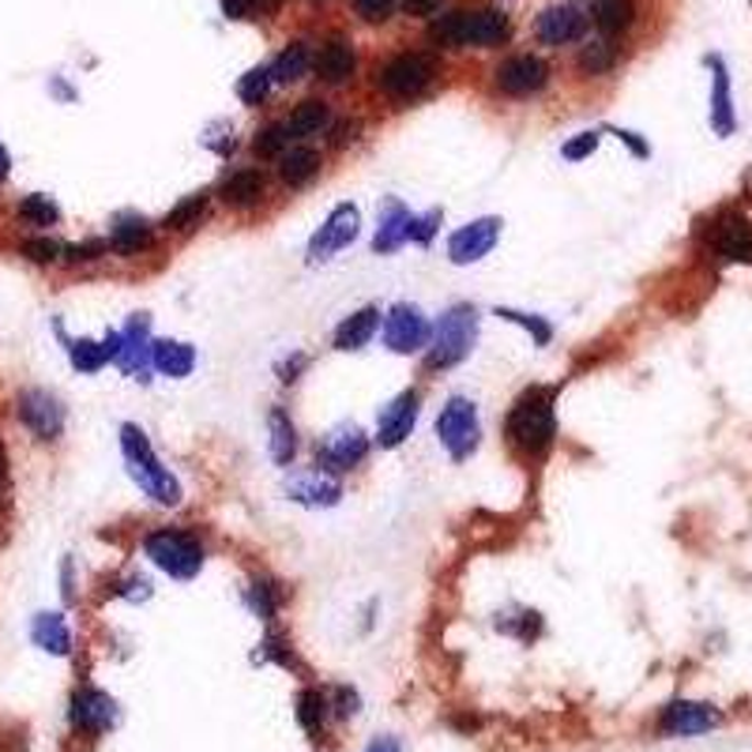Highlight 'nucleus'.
I'll return each mask as SVG.
<instances>
[{"label": "nucleus", "instance_id": "nucleus-1", "mask_svg": "<svg viewBox=\"0 0 752 752\" xmlns=\"http://www.w3.org/2000/svg\"><path fill=\"white\" fill-rule=\"evenodd\" d=\"M512 448L524 451V456H546L557 437V414H553V392L550 388H530L516 400V406L508 411L504 422Z\"/></svg>", "mask_w": 752, "mask_h": 752}, {"label": "nucleus", "instance_id": "nucleus-2", "mask_svg": "<svg viewBox=\"0 0 752 752\" xmlns=\"http://www.w3.org/2000/svg\"><path fill=\"white\" fill-rule=\"evenodd\" d=\"M121 451H125L132 482H136L150 501L166 504V508L181 504V482L170 474V467H162V459L155 456V448H150L144 429H139V426H121Z\"/></svg>", "mask_w": 752, "mask_h": 752}, {"label": "nucleus", "instance_id": "nucleus-3", "mask_svg": "<svg viewBox=\"0 0 752 752\" xmlns=\"http://www.w3.org/2000/svg\"><path fill=\"white\" fill-rule=\"evenodd\" d=\"M508 34V15L497 12V8H478V12H451L440 15L433 23V38L440 46H478V49H490Z\"/></svg>", "mask_w": 752, "mask_h": 752}, {"label": "nucleus", "instance_id": "nucleus-4", "mask_svg": "<svg viewBox=\"0 0 752 752\" xmlns=\"http://www.w3.org/2000/svg\"><path fill=\"white\" fill-rule=\"evenodd\" d=\"M478 343V308L474 305H451L429 335V369H451L474 350Z\"/></svg>", "mask_w": 752, "mask_h": 752}, {"label": "nucleus", "instance_id": "nucleus-5", "mask_svg": "<svg viewBox=\"0 0 752 752\" xmlns=\"http://www.w3.org/2000/svg\"><path fill=\"white\" fill-rule=\"evenodd\" d=\"M144 553L170 580H197L203 569V546L177 527H158L144 538Z\"/></svg>", "mask_w": 752, "mask_h": 752}, {"label": "nucleus", "instance_id": "nucleus-6", "mask_svg": "<svg viewBox=\"0 0 752 752\" xmlns=\"http://www.w3.org/2000/svg\"><path fill=\"white\" fill-rule=\"evenodd\" d=\"M437 440L456 463L471 459L482 440V426H478V406L463 395H451L437 414Z\"/></svg>", "mask_w": 752, "mask_h": 752}, {"label": "nucleus", "instance_id": "nucleus-7", "mask_svg": "<svg viewBox=\"0 0 752 752\" xmlns=\"http://www.w3.org/2000/svg\"><path fill=\"white\" fill-rule=\"evenodd\" d=\"M433 324L418 305H392L384 313V347L395 353H418L429 347Z\"/></svg>", "mask_w": 752, "mask_h": 752}, {"label": "nucleus", "instance_id": "nucleus-8", "mask_svg": "<svg viewBox=\"0 0 752 752\" xmlns=\"http://www.w3.org/2000/svg\"><path fill=\"white\" fill-rule=\"evenodd\" d=\"M429 79H433V65L426 57H418V53H400V57H392L377 72L380 91L392 94V99H418L429 87Z\"/></svg>", "mask_w": 752, "mask_h": 752}, {"label": "nucleus", "instance_id": "nucleus-9", "mask_svg": "<svg viewBox=\"0 0 752 752\" xmlns=\"http://www.w3.org/2000/svg\"><path fill=\"white\" fill-rule=\"evenodd\" d=\"M358 229H361V211L353 207V203H339V207L324 218V226L313 234V242H308V263L332 260L335 252H343L353 237H358Z\"/></svg>", "mask_w": 752, "mask_h": 752}, {"label": "nucleus", "instance_id": "nucleus-10", "mask_svg": "<svg viewBox=\"0 0 752 752\" xmlns=\"http://www.w3.org/2000/svg\"><path fill=\"white\" fill-rule=\"evenodd\" d=\"M15 414L38 440H57L60 429H65V406H60L57 395L42 392V388H26L15 400Z\"/></svg>", "mask_w": 752, "mask_h": 752}, {"label": "nucleus", "instance_id": "nucleus-11", "mask_svg": "<svg viewBox=\"0 0 752 752\" xmlns=\"http://www.w3.org/2000/svg\"><path fill=\"white\" fill-rule=\"evenodd\" d=\"M369 451V437L361 433L358 426H350V422H343V426H335L327 437L316 445V459H321L324 471H350V467H358L361 459H366Z\"/></svg>", "mask_w": 752, "mask_h": 752}, {"label": "nucleus", "instance_id": "nucleus-12", "mask_svg": "<svg viewBox=\"0 0 752 752\" xmlns=\"http://www.w3.org/2000/svg\"><path fill=\"white\" fill-rule=\"evenodd\" d=\"M497 242H501V218L485 215V218H474V223L459 226L456 234L448 237V256H451V263L467 268V263L485 260Z\"/></svg>", "mask_w": 752, "mask_h": 752}, {"label": "nucleus", "instance_id": "nucleus-13", "mask_svg": "<svg viewBox=\"0 0 752 752\" xmlns=\"http://www.w3.org/2000/svg\"><path fill=\"white\" fill-rule=\"evenodd\" d=\"M719 722H722L719 707L696 704V700H674L659 715V730L666 738H700V733L715 730Z\"/></svg>", "mask_w": 752, "mask_h": 752}, {"label": "nucleus", "instance_id": "nucleus-14", "mask_svg": "<svg viewBox=\"0 0 752 752\" xmlns=\"http://www.w3.org/2000/svg\"><path fill=\"white\" fill-rule=\"evenodd\" d=\"M707 245H711L715 252L722 256V260H733V263H752V223L745 215H719L707 229Z\"/></svg>", "mask_w": 752, "mask_h": 752}, {"label": "nucleus", "instance_id": "nucleus-15", "mask_svg": "<svg viewBox=\"0 0 752 752\" xmlns=\"http://www.w3.org/2000/svg\"><path fill=\"white\" fill-rule=\"evenodd\" d=\"M418 411H422L418 392L395 395V400L388 403L377 418V445L380 448H400L403 440L414 433V426H418Z\"/></svg>", "mask_w": 752, "mask_h": 752}, {"label": "nucleus", "instance_id": "nucleus-16", "mask_svg": "<svg viewBox=\"0 0 752 752\" xmlns=\"http://www.w3.org/2000/svg\"><path fill=\"white\" fill-rule=\"evenodd\" d=\"M68 719L83 733H105L117 722V700L110 693H102V688H76Z\"/></svg>", "mask_w": 752, "mask_h": 752}, {"label": "nucleus", "instance_id": "nucleus-17", "mask_svg": "<svg viewBox=\"0 0 752 752\" xmlns=\"http://www.w3.org/2000/svg\"><path fill=\"white\" fill-rule=\"evenodd\" d=\"M583 31H587V15L580 12V8L572 4H553L546 8L542 15H538L535 23V34L542 46H572V42L583 38Z\"/></svg>", "mask_w": 752, "mask_h": 752}, {"label": "nucleus", "instance_id": "nucleus-18", "mask_svg": "<svg viewBox=\"0 0 752 752\" xmlns=\"http://www.w3.org/2000/svg\"><path fill=\"white\" fill-rule=\"evenodd\" d=\"M546 79H550V68L542 65L538 57H512L504 60L497 68V87L504 94H512V99H527V94H538L546 87Z\"/></svg>", "mask_w": 752, "mask_h": 752}, {"label": "nucleus", "instance_id": "nucleus-19", "mask_svg": "<svg viewBox=\"0 0 752 752\" xmlns=\"http://www.w3.org/2000/svg\"><path fill=\"white\" fill-rule=\"evenodd\" d=\"M117 366L125 369L132 380H147L150 369V321L144 313H136L121 332V353Z\"/></svg>", "mask_w": 752, "mask_h": 752}, {"label": "nucleus", "instance_id": "nucleus-20", "mask_svg": "<svg viewBox=\"0 0 752 752\" xmlns=\"http://www.w3.org/2000/svg\"><path fill=\"white\" fill-rule=\"evenodd\" d=\"M150 369L170 380H184L197 369V347L181 339H155L150 343Z\"/></svg>", "mask_w": 752, "mask_h": 752}, {"label": "nucleus", "instance_id": "nucleus-21", "mask_svg": "<svg viewBox=\"0 0 752 752\" xmlns=\"http://www.w3.org/2000/svg\"><path fill=\"white\" fill-rule=\"evenodd\" d=\"M287 493L298 504H308V508H332V504H339V497H343L339 482H335V478H327V474H321V471H308V474L290 478Z\"/></svg>", "mask_w": 752, "mask_h": 752}, {"label": "nucleus", "instance_id": "nucleus-22", "mask_svg": "<svg viewBox=\"0 0 752 752\" xmlns=\"http://www.w3.org/2000/svg\"><path fill=\"white\" fill-rule=\"evenodd\" d=\"M406 226H411V211L403 207L400 200H384L380 207V223L373 234V252H395L406 245Z\"/></svg>", "mask_w": 752, "mask_h": 752}, {"label": "nucleus", "instance_id": "nucleus-23", "mask_svg": "<svg viewBox=\"0 0 752 752\" xmlns=\"http://www.w3.org/2000/svg\"><path fill=\"white\" fill-rule=\"evenodd\" d=\"M353 65H358V57H353L347 38L324 42L321 53H316V76H321L324 83H332V87L347 83V79L353 76Z\"/></svg>", "mask_w": 752, "mask_h": 752}, {"label": "nucleus", "instance_id": "nucleus-24", "mask_svg": "<svg viewBox=\"0 0 752 752\" xmlns=\"http://www.w3.org/2000/svg\"><path fill=\"white\" fill-rule=\"evenodd\" d=\"M377 327H380V308H373V305L358 308V313L347 316V321L335 327V347H339V350L369 347V339L377 335Z\"/></svg>", "mask_w": 752, "mask_h": 752}, {"label": "nucleus", "instance_id": "nucleus-25", "mask_svg": "<svg viewBox=\"0 0 752 752\" xmlns=\"http://www.w3.org/2000/svg\"><path fill=\"white\" fill-rule=\"evenodd\" d=\"M218 197H223L226 207H237V211L252 207V203H260V197H263V173L260 170L229 173L223 181V189H218Z\"/></svg>", "mask_w": 752, "mask_h": 752}, {"label": "nucleus", "instance_id": "nucleus-26", "mask_svg": "<svg viewBox=\"0 0 752 752\" xmlns=\"http://www.w3.org/2000/svg\"><path fill=\"white\" fill-rule=\"evenodd\" d=\"M31 636L42 651L49 654H72V632H68V621L60 614H38L31 625Z\"/></svg>", "mask_w": 752, "mask_h": 752}, {"label": "nucleus", "instance_id": "nucleus-27", "mask_svg": "<svg viewBox=\"0 0 752 752\" xmlns=\"http://www.w3.org/2000/svg\"><path fill=\"white\" fill-rule=\"evenodd\" d=\"M110 245L117 252H139V249H147L150 245V223L144 215H117L113 218V226H110Z\"/></svg>", "mask_w": 752, "mask_h": 752}, {"label": "nucleus", "instance_id": "nucleus-28", "mask_svg": "<svg viewBox=\"0 0 752 752\" xmlns=\"http://www.w3.org/2000/svg\"><path fill=\"white\" fill-rule=\"evenodd\" d=\"M711 68H715V91H711V128L719 132V136H730L733 132V105H730V76H727V65H722L719 57H711Z\"/></svg>", "mask_w": 752, "mask_h": 752}, {"label": "nucleus", "instance_id": "nucleus-29", "mask_svg": "<svg viewBox=\"0 0 752 752\" xmlns=\"http://www.w3.org/2000/svg\"><path fill=\"white\" fill-rule=\"evenodd\" d=\"M327 121H332V113H327V105L321 99H305L298 105L294 113H290L287 121V136L290 139H308V136H321L327 128Z\"/></svg>", "mask_w": 752, "mask_h": 752}, {"label": "nucleus", "instance_id": "nucleus-30", "mask_svg": "<svg viewBox=\"0 0 752 752\" xmlns=\"http://www.w3.org/2000/svg\"><path fill=\"white\" fill-rule=\"evenodd\" d=\"M268 426H271V459H276L279 467H290L298 456V429L294 422H290V414L276 406V411L268 414Z\"/></svg>", "mask_w": 752, "mask_h": 752}, {"label": "nucleus", "instance_id": "nucleus-31", "mask_svg": "<svg viewBox=\"0 0 752 752\" xmlns=\"http://www.w3.org/2000/svg\"><path fill=\"white\" fill-rule=\"evenodd\" d=\"M316 170H321V155L313 147H290L279 155V177L287 184H305Z\"/></svg>", "mask_w": 752, "mask_h": 752}, {"label": "nucleus", "instance_id": "nucleus-32", "mask_svg": "<svg viewBox=\"0 0 752 752\" xmlns=\"http://www.w3.org/2000/svg\"><path fill=\"white\" fill-rule=\"evenodd\" d=\"M591 15H595V26L602 34H621L636 20V4L632 0H598Z\"/></svg>", "mask_w": 752, "mask_h": 752}, {"label": "nucleus", "instance_id": "nucleus-33", "mask_svg": "<svg viewBox=\"0 0 752 752\" xmlns=\"http://www.w3.org/2000/svg\"><path fill=\"white\" fill-rule=\"evenodd\" d=\"M305 68H308V49H305V42H294V46H287L276 57L271 79H276V83H294V79L305 76Z\"/></svg>", "mask_w": 752, "mask_h": 752}, {"label": "nucleus", "instance_id": "nucleus-34", "mask_svg": "<svg viewBox=\"0 0 752 752\" xmlns=\"http://www.w3.org/2000/svg\"><path fill=\"white\" fill-rule=\"evenodd\" d=\"M327 711H332V700L321 693V688H305V693L298 696V722L305 727L308 733H316L324 727Z\"/></svg>", "mask_w": 752, "mask_h": 752}, {"label": "nucleus", "instance_id": "nucleus-35", "mask_svg": "<svg viewBox=\"0 0 752 752\" xmlns=\"http://www.w3.org/2000/svg\"><path fill=\"white\" fill-rule=\"evenodd\" d=\"M207 192H197V197H189V200H181L177 207L166 215V229H192V226H200V218L207 215Z\"/></svg>", "mask_w": 752, "mask_h": 752}, {"label": "nucleus", "instance_id": "nucleus-36", "mask_svg": "<svg viewBox=\"0 0 752 752\" xmlns=\"http://www.w3.org/2000/svg\"><path fill=\"white\" fill-rule=\"evenodd\" d=\"M271 68H252V72L242 76V83H237V99H242L245 105H260L263 99L271 94Z\"/></svg>", "mask_w": 752, "mask_h": 752}, {"label": "nucleus", "instance_id": "nucleus-37", "mask_svg": "<svg viewBox=\"0 0 752 752\" xmlns=\"http://www.w3.org/2000/svg\"><path fill=\"white\" fill-rule=\"evenodd\" d=\"M20 218L31 226H53L60 218V207L49 197H38V192H34V197L20 200Z\"/></svg>", "mask_w": 752, "mask_h": 752}, {"label": "nucleus", "instance_id": "nucleus-38", "mask_svg": "<svg viewBox=\"0 0 752 752\" xmlns=\"http://www.w3.org/2000/svg\"><path fill=\"white\" fill-rule=\"evenodd\" d=\"M614 60H617V53H614L609 42H591V46H583V53H580V68L587 76L609 72V68H614Z\"/></svg>", "mask_w": 752, "mask_h": 752}, {"label": "nucleus", "instance_id": "nucleus-39", "mask_svg": "<svg viewBox=\"0 0 752 752\" xmlns=\"http://www.w3.org/2000/svg\"><path fill=\"white\" fill-rule=\"evenodd\" d=\"M497 316H504L508 324H519L524 332H530V339L538 343V347H546V343L553 339V327L542 321V316H530V313H519V308H497Z\"/></svg>", "mask_w": 752, "mask_h": 752}, {"label": "nucleus", "instance_id": "nucleus-40", "mask_svg": "<svg viewBox=\"0 0 752 752\" xmlns=\"http://www.w3.org/2000/svg\"><path fill=\"white\" fill-rule=\"evenodd\" d=\"M290 144V136H287V125H268V128H260L256 132V139H252V150L260 158H279L282 150H287Z\"/></svg>", "mask_w": 752, "mask_h": 752}, {"label": "nucleus", "instance_id": "nucleus-41", "mask_svg": "<svg viewBox=\"0 0 752 752\" xmlns=\"http://www.w3.org/2000/svg\"><path fill=\"white\" fill-rule=\"evenodd\" d=\"M249 606H252L256 617H263V621H271V617H276L279 595L271 591V583H260V580L252 583V587H249Z\"/></svg>", "mask_w": 752, "mask_h": 752}, {"label": "nucleus", "instance_id": "nucleus-42", "mask_svg": "<svg viewBox=\"0 0 752 752\" xmlns=\"http://www.w3.org/2000/svg\"><path fill=\"white\" fill-rule=\"evenodd\" d=\"M20 252L26 256V260H34V263H53V260H60V256H65V245L49 242V237H34V242H23Z\"/></svg>", "mask_w": 752, "mask_h": 752}, {"label": "nucleus", "instance_id": "nucleus-43", "mask_svg": "<svg viewBox=\"0 0 752 752\" xmlns=\"http://www.w3.org/2000/svg\"><path fill=\"white\" fill-rule=\"evenodd\" d=\"M437 226H440V211H429V215H411V226H406V242L429 245V237L437 234Z\"/></svg>", "mask_w": 752, "mask_h": 752}, {"label": "nucleus", "instance_id": "nucleus-44", "mask_svg": "<svg viewBox=\"0 0 752 752\" xmlns=\"http://www.w3.org/2000/svg\"><path fill=\"white\" fill-rule=\"evenodd\" d=\"M598 147V132H580L576 139H569V144L561 147V155L569 158V162H583L587 155H595Z\"/></svg>", "mask_w": 752, "mask_h": 752}, {"label": "nucleus", "instance_id": "nucleus-45", "mask_svg": "<svg viewBox=\"0 0 752 752\" xmlns=\"http://www.w3.org/2000/svg\"><path fill=\"white\" fill-rule=\"evenodd\" d=\"M353 8H358V15H361V20H369V23H384L388 15H392L395 0H353Z\"/></svg>", "mask_w": 752, "mask_h": 752}, {"label": "nucleus", "instance_id": "nucleus-46", "mask_svg": "<svg viewBox=\"0 0 752 752\" xmlns=\"http://www.w3.org/2000/svg\"><path fill=\"white\" fill-rule=\"evenodd\" d=\"M105 252L102 242H87V245H65V260H99V256Z\"/></svg>", "mask_w": 752, "mask_h": 752}, {"label": "nucleus", "instance_id": "nucleus-47", "mask_svg": "<svg viewBox=\"0 0 752 752\" xmlns=\"http://www.w3.org/2000/svg\"><path fill=\"white\" fill-rule=\"evenodd\" d=\"M353 711H358V693H353V688H335V715L347 719Z\"/></svg>", "mask_w": 752, "mask_h": 752}, {"label": "nucleus", "instance_id": "nucleus-48", "mask_svg": "<svg viewBox=\"0 0 752 752\" xmlns=\"http://www.w3.org/2000/svg\"><path fill=\"white\" fill-rule=\"evenodd\" d=\"M440 0H403V12L406 15H418V20H429V15H437Z\"/></svg>", "mask_w": 752, "mask_h": 752}, {"label": "nucleus", "instance_id": "nucleus-49", "mask_svg": "<svg viewBox=\"0 0 752 752\" xmlns=\"http://www.w3.org/2000/svg\"><path fill=\"white\" fill-rule=\"evenodd\" d=\"M218 4H223V12L229 20H245V15L252 12V0H218Z\"/></svg>", "mask_w": 752, "mask_h": 752}, {"label": "nucleus", "instance_id": "nucleus-50", "mask_svg": "<svg viewBox=\"0 0 752 752\" xmlns=\"http://www.w3.org/2000/svg\"><path fill=\"white\" fill-rule=\"evenodd\" d=\"M305 366H308V358H305V353H294V361H287V366H282L279 373H282V380H287V384H290V380H298V373H301V369H305Z\"/></svg>", "mask_w": 752, "mask_h": 752}, {"label": "nucleus", "instance_id": "nucleus-51", "mask_svg": "<svg viewBox=\"0 0 752 752\" xmlns=\"http://www.w3.org/2000/svg\"><path fill=\"white\" fill-rule=\"evenodd\" d=\"M617 136H621L625 144L632 147V150H636V155H640V158H648V144H643V139H636V132H621V128H617Z\"/></svg>", "mask_w": 752, "mask_h": 752}, {"label": "nucleus", "instance_id": "nucleus-52", "mask_svg": "<svg viewBox=\"0 0 752 752\" xmlns=\"http://www.w3.org/2000/svg\"><path fill=\"white\" fill-rule=\"evenodd\" d=\"M366 752H403V745L395 738H377Z\"/></svg>", "mask_w": 752, "mask_h": 752}, {"label": "nucleus", "instance_id": "nucleus-53", "mask_svg": "<svg viewBox=\"0 0 752 752\" xmlns=\"http://www.w3.org/2000/svg\"><path fill=\"white\" fill-rule=\"evenodd\" d=\"M8 173H12V155H8V147L0 144V181H4Z\"/></svg>", "mask_w": 752, "mask_h": 752}]
</instances>
